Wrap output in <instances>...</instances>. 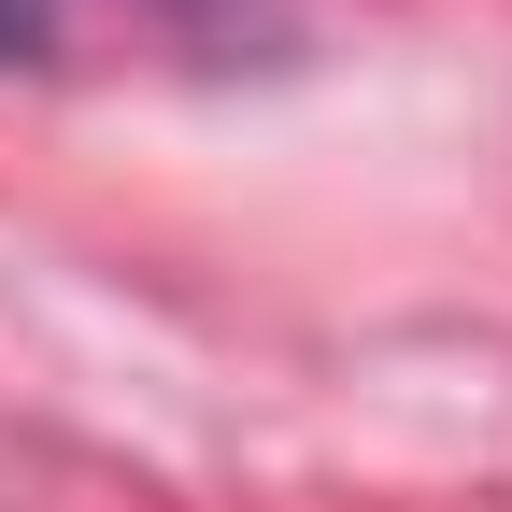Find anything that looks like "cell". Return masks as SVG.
Here are the masks:
<instances>
[{"instance_id": "obj_1", "label": "cell", "mask_w": 512, "mask_h": 512, "mask_svg": "<svg viewBox=\"0 0 512 512\" xmlns=\"http://www.w3.org/2000/svg\"><path fill=\"white\" fill-rule=\"evenodd\" d=\"M43 29H57V0H0V57H29Z\"/></svg>"}]
</instances>
